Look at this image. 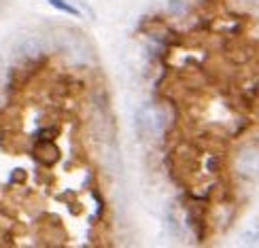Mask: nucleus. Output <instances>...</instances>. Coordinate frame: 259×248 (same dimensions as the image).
<instances>
[{
  "mask_svg": "<svg viewBox=\"0 0 259 248\" xmlns=\"http://www.w3.org/2000/svg\"><path fill=\"white\" fill-rule=\"evenodd\" d=\"M47 3L51 5V7H56V9H60V11H64V13H68V15H74V17H79L81 13L74 7H70L68 3H64V0H47Z\"/></svg>",
  "mask_w": 259,
  "mask_h": 248,
  "instance_id": "20e7f679",
  "label": "nucleus"
},
{
  "mask_svg": "<svg viewBox=\"0 0 259 248\" xmlns=\"http://www.w3.org/2000/svg\"><path fill=\"white\" fill-rule=\"evenodd\" d=\"M236 172L244 178L259 176V148H244L236 157Z\"/></svg>",
  "mask_w": 259,
  "mask_h": 248,
  "instance_id": "f03ea898",
  "label": "nucleus"
},
{
  "mask_svg": "<svg viewBox=\"0 0 259 248\" xmlns=\"http://www.w3.org/2000/svg\"><path fill=\"white\" fill-rule=\"evenodd\" d=\"M136 127L143 138H151V140H161L166 132V121H164V113L155 106H143L136 115Z\"/></svg>",
  "mask_w": 259,
  "mask_h": 248,
  "instance_id": "f257e3e1",
  "label": "nucleus"
},
{
  "mask_svg": "<svg viewBox=\"0 0 259 248\" xmlns=\"http://www.w3.org/2000/svg\"><path fill=\"white\" fill-rule=\"evenodd\" d=\"M242 244H249V246L259 244V225H251V227L242 233Z\"/></svg>",
  "mask_w": 259,
  "mask_h": 248,
  "instance_id": "7ed1b4c3",
  "label": "nucleus"
},
{
  "mask_svg": "<svg viewBox=\"0 0 259 248\" xmlns=\"http://www.w3.org/2000/svg\"><path fill=\"white\" fill-rule=\"evenodd\" d=\"M246 3H259V0H246Z\"/></svg>",
  "mask_w": 259,
  "mask_h": 248,
  "instance_id": "39448f33",
  "label": "nucleus"
}]
</instances>
